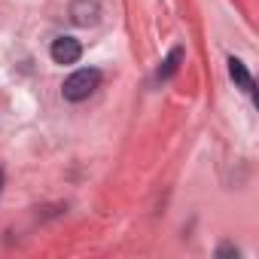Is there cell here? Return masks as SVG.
<instances>
[{"label": "cell", "instance_id": "5b68a950", "mask_svg": "<svg viewBox=\"0 0 259 259\" xmlns=\"http://www.w3.org/2000/svg\"><path fill=\"white\" fill-rule=\"evenodd\" d=\"M180 61H183V49L177 46V49H171V55L162 61V67H159V79H168V76H174V70L180 67Z\"/></svg>", "mask_w": 259, "mask_h": 259}, {"label": "cell", "instance_id": "7a4b0ae2", "mask_svg": "<svg viewBox=\"0 0 259 259\" xmlns=\"http://www.w3.org/2000/svg\"><path fill=\"white\" fill-rule=\"evenodd\" d=\"M49 52H52V61L55 64H76L79 55H82V46L73 37H58V40H52V49Z\"/></svg>", "mask_w": 259, "mask_h": 259}, {"label": "cell", "instance_id": "277c9868", "mask_svg": "<svg viewBox=\"0 0 259 259\" xmlns=\"http://www.w3.org/2000/svg\"><path fill=\"white\" fill-rule=\"evenodd\" d=\"M229 73H232V79L244 89V92H253V76L247 73V67H244V61H238V58H229Z\"/></svg>", "mask_w": 259, "mask_h": 259}, {"label": "cell", "instance_id": "3957f363", "mask_svg": "<svg viewBox=\"0 0 259 259\" xmlns=\"http://www.w3.org/2000/svg\"><path fill=\"white\" fill-rule=\"evenodd\" d=\"M70 19L79 28L95 25L101 19V4H98V0H73V4H70Z\"/></svg>", "mask_w": 259, "mask_h": 259}, {"label": "cell", "instance_id": "6da1fadb", "mask_svg": "<svg viewBox=\"0 0 259 259\" xmlns=\"http://www.w3.org/2000/svg\"><path fill=\"white\" fill-rule=\"evenodd\" d=\"M98 82H101V70L82 67V70H76V73H70V76L64 79L61 95H64V101H85V98L98 89Z\"/></svg>", "mask_w": 259, "mask_h": 259}]
</instances>
